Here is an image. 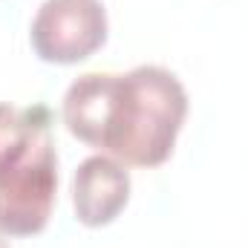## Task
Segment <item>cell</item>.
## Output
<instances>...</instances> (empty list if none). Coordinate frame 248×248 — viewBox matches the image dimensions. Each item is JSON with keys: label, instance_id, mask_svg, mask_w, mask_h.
Listing matches in <instances>:
<instances>
[{"label": "cell", "instance_id": "cell-6", "mask_svg": "<svg viewBox=\"0 0 248 248\" xmlns=\"http://www.w3.org/2000/svg\"><path fill=\"white\" fill-rule=\"evenodd\" d=\"M0 248H12V246H9V237H6L3 231H0Z\"/></svg>", "mask_w": 248, "mask_h": 248}, {"label": "cell", "instance_id": "cell-1", "mask_svg": "<svg viewBox=\"0 0 248 248\" xmlns=\"http://www.w3.org/2000/svg\"><path fill=\"white\" fill-rule=\"evenodd\" d=\"M66 130L124 168H159L170 159L187 116L182 81L165 66L87 72L63 95Z\"/></svg>", "mask_w": 248, "mask_h": 248}, {"label": "cell", "instance_id": "cell-2", "mask_svg": "<svg viewBox=\"0 0 248 248\" xmlns=\"http://www.w3.org/2000/svg\"><path fill=\"white\" fill-rule=\"evenodd\" d=\"M58 196V153L52 124L23 147L17 159L0 168V231L6 237H32L49 225Z\"/></svg>", "mask_w": 248, "mask_h": 248}, {"label": "cell", "instance_id": "cell-4", "mask_svg": "<svg viewBox=\"0 0 248 248\" xmlns=\"http://www.w3.org/2000/svg\"><path fill=\"white\" fill-rule=\"evenodd\" d=\"M130 202V173L119 159L98 153L78 165L72 173L75 219L87 228L110 225Z\"/></svg>", "mask_w": 248, "mask_h": 248}, {"label": "cell", "instance_id": "cell-5", "mask_svg": "<svg viewBox=\"0 0 248 248\" xmlns=\"http://www.w3.org/2000/svg\"><path fill=\"white\" fill-rule=\"evenodd\" d=\"M46 124H52V113L44 104H32V107L0 104V168L17 159L23 147Z\"/></svg>", "mask_w": 248, "mask_h": 248}, {"label": "cell", "instance_id": "cell-3", "mask_svg": "<svg viewBox=\"0 0 248 248\" xmlns=\"http://www.w3.org/2000/svg\"><path fill=\"white\" fill-rule=\"evenodd\" d=\"M29 41L41 61L81 63L107 44V12L101 0H44Z\"/></svg>", "mask_w": 248, "mask_h": 248}]
</instances>
